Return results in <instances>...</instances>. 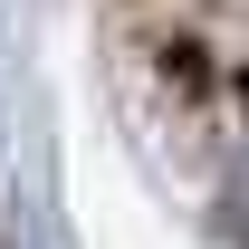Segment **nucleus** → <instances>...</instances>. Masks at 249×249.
Returning a JSON list of instances; mask_svg holds the SVG:
<instances>
[{
	"mask_svg": "<svg viewBox=\"0 0 249 249\" xmlns=\"http://www.w3.org/2000/svg\"><path fill=\"white\" fill-rule=\"evenodd\" d=\"M230 230H249V163H240V182H230Z\"/></svg>",
	"mask_w": 249,
	"mask_h": 249,
	"instance_id": "obj_1",
	"label": "nucleus"
}]
</instances>
